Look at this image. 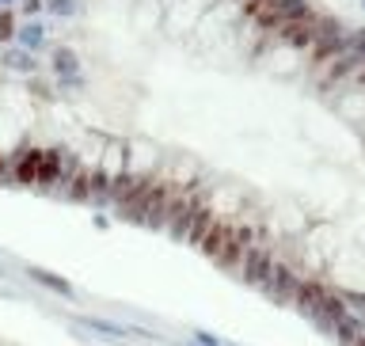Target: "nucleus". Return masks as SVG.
<instances>
[{
	"label": "nucleus",
	"mask_w": 365,
	"mask_h": 346,
	"mask_svg": "<svg viewBox=\"0 0 365 346\" xmlns=\"http://www.w3.org/2000/svg\"><path fill=\"white\" fill-rule=\"evenodd\" d=\"M16 179L19 183H34V179H38V153H23L16 160Z\"/></svg>",
	"instance_id": "f257e3e1"
}]
</instances>
